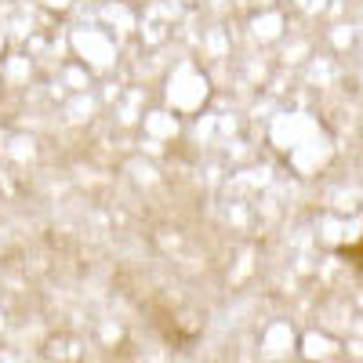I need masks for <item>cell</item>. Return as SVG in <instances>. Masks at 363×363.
<instances>
[{
	"instance_id": "cell-1",
	"label": "cell",
	"mask_w": 363,
	"mask_h": 363,
	"mask_svg": "<svg viewBox=\"0 0 363 363\" xmlns=\"http://www.w3.org/2000/svg\"><path fill=\"white\" fill-rule=\"evenodd\" d=\"M338 255H342V258H352V265H359V262H356V258H359V244H352V247H342Z\"/></svg>"
}]
</instances>
